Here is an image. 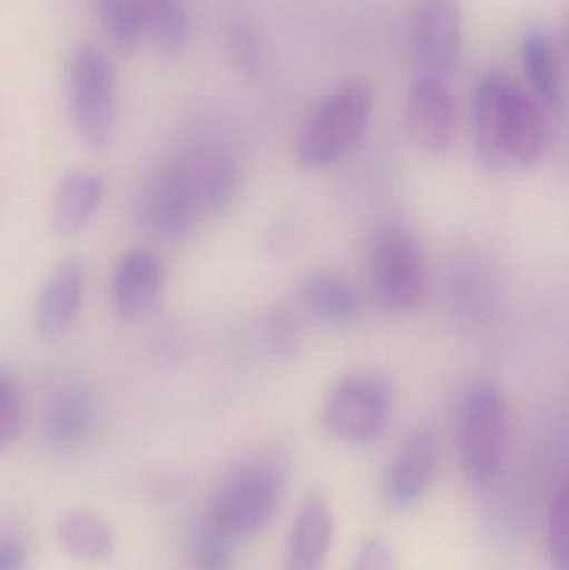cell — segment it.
<instances>
[{
  "label": "cell",
  "mask_w": 569,
  "mask_h": 570,
  "mask_svg": "<svg viewBox=\"0 0 569 570\" xmlns=\"http://www.w3.org/2000/svg\"><path fill=\"white\" fill-rule=\"evenodd\" d=\"M144 33L164 56H177L190 39V19L180 0H143Z\"/></svg>",
  "instance_id": "obj_21"
},
{
  "label": "cell",
  "mask_w": 569,
  "mask_h": 570,
  "mask_svg": "<svg viewBox=\"0 0 569 570\" xmlns=\"http://www.w3.org/2000/svg\"><path fill=\"white\" fill-rule=\"evenodd\" d=\"M226 46L230 62L246 79H257L263 67L259 40L253 27L244 20H234L226 29Z\"/></svg>",
  "instance_id": "obj_25"
},
{
  "label": "cell",
  "mask_w": 569,
  "mask_h": 570,
  "mask_svg": "<svg viewBox=\"0 0 569 570\" xmlns=\"http://www.w3.org/2000/svg\"><path fill=\"white\" fill-rule=\"evenodd\" d=\"M22 424V407L19 392L12 379L0 371V454L6 452L19 435Z\"/></svg>",
  "instance_id": "obj_27"
},
{
  "label": "cell",
  "mask_w": 569,
  "mask_h": 570,
  "mask_svg": "<svg viewBox=\"0 0 569 570\" xmlns=\"http://www.w3.org/2000/svg\"><path fill=\"white\" fill-rule=\"evenodd\" d=\"M66 96L80 142L94 153L110 149L117 132V76L102 47L79 42L70 49Z\"/></svg>",
  "instance_id": "obj_2"
},
{
  "label": "cell",
  "mask_w": 569,
  "mask_h": 570,
  "mask_svg": "<svg viewBox=\"0 0 569 570\" xmlns=\"http://www.w3.org/2000/svg\"><path fill=\"white\" fill-rule=\"evenodd\" d=\"M373 284L377 298L390 311L410 312L426 297L428 269L411 234L387 230L373 253Z\"/></svg>",
  "instance_id": "obj_7"
},
{
  "label": "cell",
  "mask_w": 569,
  "mask_h": 570,
  "mask_svg": "<svg viewBox=\"0 0 569 570\" xmlns=\"http://www.w3.org/2000/svg\"><path fill=\"white\" fill-rule=\"evenodd\" d=\"M394 409L393 385L376 374L341 379L321 407L323 428L337 441L371 445L380 441Z\"/></svg>",
  "instance_id": "obj_5"
},
{
  "label": "cell",
  "mask_w": 569,
  "mask_h": 570,
  "mask_svg": "<svg viewBox=\"0 0 569 570\" xmlns=\"http://www.w3.org/2000/svg\"><path fill=\"white\" fill-rule=\"evenodd\" d=\"M87 271L82 257H62L43 281L36 302L37 334L43 341H59L79 318L86 295Z\"/></svg>",
  "instance_id": "obj_11"
},
{
  "label": "cell",
  "mask_w": 569,
  "mask_h": 570,
  "mask_svg": "<svg viewBox=\"0 0 569 570\" xmlns=\"http://www.w3.org/2000/svg\"><path fill=\"white\" fill-rule=\"evenodd\" d=\"M196 197L203 216L223 213L239 189V169L227 154L190 149L173 160Z\"/></svg>",
  "instance_id": "obj_14"
},
{
  "label": "cell",
  "mask_w": 569,
  "mask_h": 570,
  "mask_svg": "<svg viewBox=\"0 0 569 570\" xmlns=\"http://www.w3.org/2000/svg\"><path fill=\"white\" fill-rule=\"evenodd\" d=\"M463 16L458 0H414L411 47L423 76L447 80L460 62Z\"/></svg>",
  "instance_id": "obj_8"
},
{
  "label": "cell",
  "mask_w": 569,
  "mask_h": 570,
  "mask_svg": "<svg viewBox=\"0 0 569 570\" xmlns=\"http://www.w3.org/2000/svg\"><path fill=\"white\" fill-rule=\"evenodd\" d=\"M140 229L154 239L179 240L203 217L196 197L174 163L154 173L140 189L136 203Z\"/></svg>",
  "instance_id": "obj_9"
},
{
  "label": "cell",
  "mask_w": 569,
  "mask_h": 570,
  "mask_svg": "<svg viewBox=\"0 0 569 570\" xmlns=\"http://www.w3.org/2000/svg\"><path fill=\"white\" fill-rule=\"evenodd\" d=\"M521 62L534 97L543 106H563V59L553 36L543 29L527 30L521 37Z\"/></svg>",
  "instance_id": "obj_17"
},
{
  "label": "cell",
  "mask_w": 569,
  "mask_h": 570,
  "mask_svg": "<svg viewBox=\"0 0 569 570\" xmlns=\"http://www.w3.org/2000/svg\"><path fill=\"white\" fill-rule=\"evenodd\" d=\"M350 570H398L393 549L386 539L371 535L361 542Z\"/></svg>",
  "instance_id": "obj_28"
},
{
  "label": "cell",
  "mask_w": 569,
  "mask_h": 570,
  "mask_svg": "<svg viewBox=\"0 0 569 570\" xmlns=\"http://www.w3.org/2000/svg\"><path fill=\"white\" fill-rule=\"evenodd\" d=\"M56 539L70 558L86 564H99L112 558L117 538L109 522L89 511H72L59 519Z\"/></svg>",
  "instance_id": "obj_18"
},
{
  "label": "cell",
  "mask_w": 569,
  "mask_h": 570,
  "mask_svg": "<svg viewBox=\"0 0 569 570\" xmlns=\"http://www.w3.org/2000/svg\"><path fill=\"white\" fill-rule=\"evenodd\" d=\"M440 465V441L433 429L411 432L398 449L386 475V495L396 508H410L424 498Z\"/></svg>",
  "instance_id": "obj_13"
},
{
  "label": "cell",
  "mask_w": 569,
  "mask_h": 570,
  "mask_svg": "<svg viewBox=\"0 0 569 570\" xmlns=\"http://www.w3.org/2000/svg\"><path fill=\"white\" fill-rule=\"evenodd\" d=\"M166 285V266L154 250L130 249L110 276V301L120 322L133 324L156 307Z\"/></svg>",
  "instance_id": "obj_12"
},
{
  "label": "cell",
  "mask_w": 569,
  "mask_h": 570,
  "mask_svg": "<svg viewBox=\"0 0 569 570\" xmlns=\"http://www.w3.org/2000/svg\"><path fill=\"white\" fill-rule=\"evenodd\" d=\"M404 124L421 153L441 156L457 136V102L447 80L421 73L406 94Z\"/></svg>",
  "instance_id": "obj_10"
},
{
  "label": "cell",
  "mask_w": 569,
  "mask_h": 570,
  "mask_svg": "<svg viewBox=\"0 0 569 570\" xmlns=\"http://www.w3.org/2000/svg\"><path fill=\"white\" fill-rule=\"evenodd\" d=\"M373 106V87L366 80L353 79L337 86L301 129L297 163L306 169H324L343 159L363 137Z\"/></svg>",
  "instance_id": "obj_4"
},
{
  "label": "cell",
  "mask_w": 569,
  "mask_h": 570,
  "mask_svg": "<svg viewBox=\"0 0 569 570\" xmlns=\"http://www.w3.org/2000/svg\"><path fill=\"white\" fill-rule=\"evenodd\" d=\"M568 481L563 474L555 484L548 509L547 546L553 570H568Z\"/></svg>",
  "instance_id": "obj_23"
},
{
  "label": "cell",
  "mask_w": 569,
  "mask_h": 570,
  "mask_svg": "<svg viewBox=\"0 0 569 570\" xmlns=\"http://www.w3.org/2000/svg\"><path fill=\"white\" fill-rule=\"evenodd\" d=\"M334 532L336 525L330 502L321 492H311L301 502L291 528L283 570H324Z\"/></svg>",
  "instance_id": "obj_15"
},
{
  "label": "cell",
  "mask_w": 569,
  "mask_h": 570,
  "mask_svg": "<svg viewBox=\"0 0 569 570\" xmlns=\"http://www.w3.org/2000/svg\"><path fill=\"white\" fill-rule=\"evenodd\" d=\"M234 542L206 514L200 519L194 538V559L197 570H230Z\"/></svg>",
  "instance_id": "obj_24"
},
{
  "label": "cell",
  "mask_w": 569,
  "mask_h": 570,
  "mask_svg": "<svg viewBox=\"0 0 569 570\" xmlns=\"http://www.w3.org/2000/svg\"><path fill=\"white\" fill-rule=\"evenodd\" d=\"M29 552L17 539H0V570H26Z\"/></svg>",
  "instance_id": "obj_29"
},
{
  "label": "cell",
  "mask_w": 569,
  "mask_h": 570,
  "mask_svg": "<svg viewBox=\"0 0 569 570\" xmlns=\"http://www.w3.org/2000/svg\"><path fill=\"white\" fill-rule=\"evenodd\" d=\"M283 495V478L266 464L230 472L217 489L206 515L233 541L251 538L273 521Z\"/></svg>",
  "instance_id": "obj_6"
},
{
  "label": "cell",
  "mask_w": 569,
  "mask_h": 570,
  "mask_svg": "<svg viewBox=\"0 0 569 570\" xmlns=\"http://www.w3.org/2000/svg\"><path fill=\"white\" fill-rule=\"evenodd\" d=\"M106 199V186L97 174L69 169L60 176L50 203V227L59 237H76L87 229Z\"/></svg>",
  "instance_id": "obj_16"
},
{
  "label": "cell",
  "mask_w": 569,
  "mask_h": 570,
  "mask_svg": "<svg viewBox=\"0 0 569 570\" xmlns=\"http://www.w3.org/2000/svg\"><path fill=\"white\" fill-rule=\"evenodd\" d=\"M267 345L271 352L281 358H291L300 351V324L286 308H276L267 318Z\"/></svg>",
  "instance_id": "obj_26"
},
{
  "label": "cell",
  "mask_w": 569,
  "mask_h": 570,
  "mask_svg": "<svg viewBox=\"0 0 569 570\" xmlns=\"http://www.w3.org/2000/svg\"><path fill=\"white\" fill-rule=\"evenodd\" d=\"M508 445V409L490 382H474L458 405L457 449L467 481L487 491L500 478Z\"/></svg>",
  "instance_id": "obj_3"
},
{
  "label": "cell",
  "mask_w": 569,
  "mask_h": 570,
  "mask_svg": "<svg viewBox=\"0 0 569 570\" xmlns=\"http://www.w3.org/2000/svg\"><path fill=\"white\" fill-rule=\"evenodd\" d=\"M301 295L307 311L327 325L354 324L363 312L360 292L334 274H311L304 279Z\"/></svg>",
  "instance_id": "obj_19"
},
{
  "label": "cell",
  "mask_w": 569,
  "mask_h": 570,
  "mask_svg": "<svg viewBox=\"0 0 569 570\" xmlns=\"http://www.w3.org/2000/svg\"><path fill=\"white\" fill-rule=\"evenodd\" d=\"M94 405L86 392L70 389L57 397L43 422L46 444L56 452H70L89 438Z\"/></svg>",
  "instance_id": "obj_20"
},
{
  "label": "cell",
  "mask_w": 569,
  "mask_h": 570,
  "mask_svg": "<svg viewBox=\"0 0 569 570\" xmlns=\"http://www.w3.org/2000/svg\"><path fill=\"white\" fill-rule=\"evenodd\" d=\"M471 119L478 157L491 169H530L547 153L550 122L543 104L504 73L480 77Z\"/></svg>",
  "instance_id": "obj_1"
},
{
  "label": "cell",
  "mask_w": 569,
  "mask_h": 570,
  "mask_svg": "<svg viewBox=\"0 0 569 570\" xmlns=\"http://www.w3.org/2000/svg\"><path fill=\"white\" fill-rule=\"evenodd\" d=\"M104 32L119 52L133 53L144 36L143 0H92Z\"/></svg>",
  "instance_id": "obj_22"
}]
</instances>
